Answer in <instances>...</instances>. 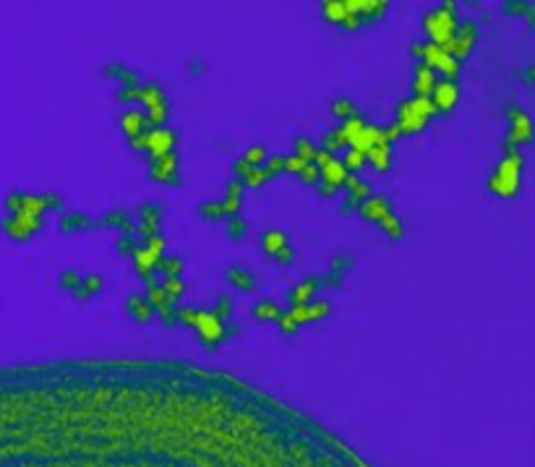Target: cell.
I'll list each match as a JSON object with an SVG mask.
<instances>
[{
	"label": "cell",
	"instance_id": "obj_1",
	"mask_svg": "<svg viewBox=\"0 0 535 467\" xmlns=\"http://www.w3.org/2000/svg\"><path fill=\"white\" fill-rule=\"evenodd\" d=\"M78 449V446H76ZM0 467H207L188 459H168L136 452H104V449H78L47 444V436L21 423L19 413H8L0 402Z\"/></svg>",
	"mask_w": 535,
	"mask_h": 467
},
{
	"label": "cell",
	"instance_id": "obj_2",
	"mask_svg": "<svg viewBox=\"0 0 535 467\" xmlns=\"http://www.w3.org/2000/svg\"><path fill=\"white\" fill-rule=\"evenodd\" d=\"M522 168H525V159H522L520 152H507L499 159V165L488 178V191L499 198L517 196L522 185Z\"/></svg>",
	"mask_w": 535,
	"mask_h": 467
},
{
	"label": "cell",
	"instance_id": "obj_3",
	"mask_svg": "<svg viewBox=\"0 0 535 467\" xmlns=\"http://www.w3.org/2000/svg\"><path fill=\"white\" fill-rule=\"evenodd\" d=\"M455 8L452 3H446L442 8H436V11H429L423 16V32H426V37H429L431 45H446L452 34L457 32V16H455Z\"/></svg>",
	"mask_w": 535,
	"mask_h": 467
},
{
	"label": "cell",
	"instance_id": "obj_4",
	"mask_svg": "<svg viewBox=\"0 0 535 467\" xmlns=\"http://www.w3.org/2000/svg\"><path fill=\"white\" fill-rule=\"evenodd\" d=\"M507 123L509 128H507V139H504L507 152H520L522 146L533 144V136H535L533 117L527 115L522 107H517V104L507 107Z\"/></svg>",
	"mask_w": 535,
	"mask_h": 467
},
{
	"label": "cell",
	"instance_id": "obj_5",
	"mask_svg": "<svg viewBox=\"0 0 535 467\" xmlns=\"http://www.w3.org/2000/svg\"><path fill=\"white\" fill-rule=\"evenodd\" d=\"M410 52L416 55L418 60H423V65L431 68L433 73H444L446 81H457V76H459V63H457L452 55H446L439 45L423 42V45H413Z\"/></svg>",
	"mask_w": 535,
	"mask_h": 467
},
{
	"label": "cell",
	"instance_id": "obj_6",
	"mask_svg": "<svg viewBox=\"0 0 535 467\" xmlns=\"http://www.w3.org/2000/svg\"><path fill=\"white\" fill-rule=\"evenodd\" d=\"M162 253H165V240H162L159 235L146 238V243H144L141 248H136V251H133V266H136V272L149 280L152 272L159 266Z\"/></svg>",
	"mask_w": 535,
	"mask_h": 467
},
{
	"label": "cell",
	"instance_id": "obj_7",
	"mask_svg": "<svg viewBox=\"0 0 535 467\" xmlns=\"http://www.w3.org/2000/svg\"><path fill=\"white\" fill-rule=\"evenodd\" d=\"M475 42H478V26L473 24V21H465V24H457V32L452 34V39L442 45V50L446 55H452L457 63L459 60H465L473 47H475Z\"/></svg>",
	"mask_w": 535,
	"mask_h": 467
},
{
	"label": "cell",
	"instance_id": "obj_8",
	"mask_svg": "<svg viewBox=\"0 0 535 467\" xmlns=\"http://www.w3.org/2000/svg\"><path fill=\"white\" fill-rule=\"evenodd\" d=\"M194 329L198 339L209 345V348H214V345H220L222 337H225V324H222L220 319L214 316L212 311H198L196 313V321H194Z\"/></svg>",
	"mask_w": 535,
	"mask_h": 467
},
{
	"label": "cell",
	"instance_id": "obj_9",
	"mask_svg": "<svg viewBox=\"0 0 535 467\" xmlns=\"http://www.w3.org/2000/svg\"><path fill=\"white\" fill-rule=\"evenodd\" d=\"M175 130L170 128H155L146 133V152L159 159V157L165 155H172V146H175Z\"/></svg>",
	"mask_w": 535,
	"mask_h": 467
},
{
	"label": "cell",
	"instance_id": "obj_10",
	"mask_svg": "<svg viewBox=\"0 0 535 467\" xmlns=\"http://www.w3.org/2000/svg\"><path fill=\"white\" fill-rule=\"evenodd\" d=\"M431 102L433 107L439 110V113H449L457 102H459V87H457V81H436V87H433V94H431Z\"/></svg>",
	"mask_w": 535,
	"mask_h": 467
},
{
	"label": "cell",
	"instance_id": "obj_11",
	"mask_svg": "<svg viewBox=\"0 0 535 467\" xmlns=\"http://www.w3.org/2000/svg\"><path fill=\"white\" fill-rule=\"evenodd\" d=\"M329 303H321V300H311V303H306V306H293L290 308V316H293V321L298 326L303 324H313V321H321L324 316H329Z\"/></svg>",
	"mask_w": 535,
	"mask_h": 467
},
{
	"label": "cell",
	"instance_id": "obj_12",
	"mask_svg": "<svg viewBox=\"0 0 535 467\" xmlns=\"http://www.w3.org/2000/svg\"><path fill=\"white\" fill-rule=\"evenodd\" d=\"M389 212H391V207L387 204V198H381V196H368L365 201L358 204V214H361L365 222H374V225H381V220H384Z\"/></svg>",
	"mask_w": 535,
	"mask_h": 467
},
{
	"label": "cell",
	"instance_id": "obj_13",
	"mask_svg": "<svg viewBox=\"0 0 535 467\" xmlns=\"http://www.w3.org/2000/svg\"><path fill=\"white\" fill-rule=\"evenodd\" d=\"M426 123H429V117L418 115L416 110H413V104H410V100H405L397 107V126L402 128V133H418V130L426 128Z\"/></svg>",
	"mask_w": 535,
	"mask_h": 467
},
{
	"label": "cell",
	"instance_id": "obj_14",
	"mask_svg": "<svg viewBox=\"0 0 535 467\" xmlns=\"http://www.w3.org/2000/svg\"><path fill=\"white\" fill-rule=\"evenodd\" d=\"M149 175H152L157 183H178V157L165 155V157H159V159H155Z\"/></svg>",
	"mask_w": 535,
	"mask_h": 467
},
{
	"label": "cell",
	"instance_id": "obj_15",
	"mask_svg": "<svg viewBox=\"0 0 535 467\" xmlns=\"http://www.w3.org/2000/svg\"><path fill=\"white\" fill-rule=\"evenodd\" d=\"M126 311L130 313V319H133V321L146 324V321L152 319L155 308H152V303L144 298V295H130V298L126 300Z\"/></svg>",
	"mask_w": 535,
	"mask_h": 467
},
{
	"label": "cell",
	"instance_id": "obj_16",
	"mask_svg": "<svg viewBox=\"0 0 535 467\" xmlns=\"http://www.w3.org/2000/svg\"><path fill=\"white\" fill-rule=\"evenodd\" d=\"M433 87H436V73L426 68V65H420L416 71V76H413V91H416V97H429L433 94Z\"/></svg>",
	"mask_w": 535,
	"mask_h": 467
},
{
	"label": "cell",
	"instance_id": "obj_17",
	"mask_svg": "<svg viewBox=\"0 0 535 467\" xmlns=\"http://www.w3.org/2000/svg\"><path fill=\"white\" fill-rule=\"evenodd\" d=\"M144 128H146V115H141V110H128L126 115L120 117V130L130 139H136V136H141Z\"/></svg>",
	"mask_w": 535,
	"mask_h": 467
},
{
	"label": "cell",
	"instance_id": "obj_18",
	"mask_svg": "<svg viewBox=\"0 0 535 467\" xmlns=\"http://www.w3.org/2000/svg\"><path fill=\"white\" fill-rule=\"evenodd\" d=\"M321 172V181L319 183H326V185H332V188H339V185H345V181H348V170H345V165L339 162V159H332L329 165H324V168L319 170Z\"/></svg>",
	"mask_w": 535,
	"mask_h": 467
},
{
	"label": "cell",
	"instance_id": "obj_19",
	"mask_svg": "<svg viewBox=\"0 0 535 467\" xmlns=\"http://www.w3.org/2000/svg\"><path fill=\"white\" fill-rule=\"evenodd\" d=\"M39 227H42L39 217H29V214H16L11 220V225H8L13 238H26V235L37 233Z\"/></svg>",
	"mask_w": 535,
	"mask_h": 467
},
{
	"label": "cell",
	"instance_id": "obj_20",
	"mask_svg": "<svg viewBox=\"0 0 535 467\" xmlns=\"http://www.w3.org/2000/svg\"><path fill=\"white\" fill-rule=\"evenodd\" d=\"M365 162H371V168L384 172V170L391 168V146L381 144V146H374L368 155H365Z\"/></svg>",
	"mask_w": 535,
	"mask_h": 467
},
{
	"label": "cell",
	"instance_id": "obj_21",
	"mask_svg": "<svg viewBox=\"0 0 535 467\" xmlns=\"http://www.w3.org/2000/svg\"><path fill=\"white\" fill-rule=\"evenodd\" d=\"M316 290H319V280H306V282H300V285L290 293L293 306H306V303H311L313 295H316Z\"/></svg>",
	"mask_w": 535,
	"mask_h": 467
},
{
	"label": "cell",
	"instance_id": "obj_22",
	"mask_svg": "<svg viewBox=\"0 0 535 467\" xmlns=\"http://www.w3.org/2000/svg\"><path fill=\"white\" fill-rule=\"evenodd\" d=\"M157 227H159V209L157 207H144L141 209V222H139V233L146 235V238H152L157 233Z\"/></svg>",
	"mask_w": 535,
	"mask_h": 467
},
{
	"label": "cell",
	"instance_id": "obj_23",
	"mask_svg": "<svg viewBox=\"0 0 535 467\" xmlns=\"http://www.w3.org/2000/svg\"><path fill=\"white\" fill-rule=\"evenodd\" d=\"M240 194H243V185L238 181H233L227 185V194H225V201H222L227 217H235V214H238V209H240Z\"/></svg>",
	"mask_w": 535,
	"mask_h": 467
},
{
	"label": "cell",
	"instance_id": "obj_24",
	"mask_svg": "<svg viewBox=\"0 0 535 467\" xmlns=\"http://www.w3.org/2000/svg\"><path fill=\"white\" fill-rule=\"evenodd\" d=\"M285 246H287V235L280 233V230H266V233L261 235V248H264L266 253H272V256Z\"/></svg>",
	"mask_w": 535,
	"mask_h": 467
},
{
	"label": "cell",
	"instance_id": "obj_25",
	"mask_svg": "<svg viewBox=\"0 0 535 467\" xmlns=\"http://www.w3.org/2000/svg\"><path fill=\"white\" fill-rule=\"evenodd\" d=\"M227 280L233 282L238 290H253V274L251 272H243L240 266H233V269H227Z\"/></svg>",
	"mask_w": 535,
	"mask_h": 467
},
{
	"label": "cell",
	"instance_id": "obj_26",
	"mask_svg": "<svg viewBox=\"0 0 535 467\" xmlns=\"http://www.w3.org/2000/svg\"><path fill=\"white\" fill-rule=\"evenodd\" d=\"M345 188L350 191V198H355L358 204H361V201H365V198L371 196V188H368V185H365V183L361 181V178H355V175H348V181H345Z\"/></svg>",
	"mask_w": 535,
	"mask_h": 467
},
{
	"label": "cell",
	"instance_id": "obj_27",
	"mask_svg": "<svg viewBox=\"0 0 535 467\" xmlns=\"http://www.w3.org/2000/svg\"><path fill=\"white\" fill-rule=\"evenodd\" d=\"M321 13H324L326 21H332V24H339L348 19V8H345V3H324L321 5Z\"/></svg>",
	"mask_w": 535,
	"mask_h": 467
},
{
	"label": "cell",
	"instance_id": "obj_28",
	"mask_svg": "<svg viewBox=\"0 0 535 467\" xmlns=\"http://www.w3.org/2000/svg\"><path fill=\"white\" fill-rule=\"evenodd\" d=\"M332 113L345 123V120H350V117H361L358 115V107L350 102V100H345V97H339V100H334L332 102Z\"/></svg>",
	"mask_w": 535,
	"mask_h": 467
},
{
	"label": "cell",
	"instance_id": "obj_29",
	"mask_svg": "<svg viewBox=\"0 0 535 467\" xmlns=\"http://www.w3.org/2000/svg\"><path fill=\"white\" fill-rule=\"evenodd\" d=\"M139 91H141L139 102L146 104V110H149V107H155V104L168 102V100H165V91L159 89V87H139Z\"/></svg>",
	"mask_w": 535,
	"mask_h": 467
},
{
	"label": "cell",
	"instance_id": "obj_30",
	"mask_svg": "<svg viewBox=\"0 0 535 467\" xmlns=\"http://www.w3.org/2000/svg\"><path fill=\"white\" fill-rule=\"evenodd\" d=\"M316 152H319V149H316V144L308 141L306 136H300V139H295V152H293V155L300 157L303 162H308V165H313V159H316Z\"/></svg>",
	"mask_w": 535,
	"mask_h": 467
},
{
	"label": "cell",
	"instance_id": "obj_31",
	"mask_svg": "<svg viewBox=\"0 0 535 467\" xmlns=\"http://www.w3.org/2000/svg\"><path fill=\"white\" fill-rule=\"evenodd\" d=\"M253 316H256V321H277L280 319V308H277V303L261 300V303H256V308H253Z\"/></svg>",
	"mask_w": 535,
	"mask_h": 467
},
{
	"label": "cell",
	"instance_id": "obj_32",
	"mask_svg": "<svg viewBox=\"0 0 535 467\" xmlns=\"http://www.w3.org/2000/svg\"><path fill=\"white\" fill-rule=\"evenodd\" d=\"M246 165H251V168H261V165H266V159H269V155H266V149L264 146H251V149H246V155L240 157Z\"/></svg>",
	"mask_w": 535,
	"mask_h": 467
},
{
	"label": "cell",
	"instance_id": "obj_33",
	"mask_svg": "<svg viewBox=\"0 0 535 467\" xmlns=\"http://www.w3.org/2000/svg\"><path fill=\"white\" fill-rule=\"evenodd\" d=\"M266 181H272V178L266 175V170H264V168H251V170H248L246 178L240 181V185H243V188H259L261 183H266Z\"/></svg>",
	"mask_w": 535,
	"mask_h": 467
},
{
	"label": "cell",
	"instance_id": "obj_34",
	"mask_svg": "<svg viewBox=\"0 0 535 467\" xmlns=\"http://www.w3.org/2000/svg\"><path fill=\"white\" fill-rule=\"evenodd\" d=\"M198 214L204 217V220H225L227 214H225V207H222V201H212V204H204V207H198Z\"/></svg>",
	"mask_w": 535,
	"mask_h": 467
},
{
	"label": "cell",
	"instance_id": "obj_35",
	"mask_svg": "<svg viewBox=\"0 0 535 467\" xmlns=\"http://www.w3.org/2000/svg\"><path fill=\"white\" fill-rule=\"evenodd\" d=\"M97 290H102V280L100 277H87V280H81V287L76 290V298H89Z\"/></svg>",
	"mask_w": 535,
	"mask_h": 467
},
{
	"label": "cell",
	"instance_id": "obj_36",
	"mask_svg": "<svg viewBox=\"0 0 535 467\" xmlns=\"http://www.w3.org/2000/svg\"><path fill=\"white\" fill-rule=\"evenodd\" d=\"M363 126H365V123L361 120V117H350V120H345V123H342V128H339V130H342V136L348 139V146H350L352 139H355V136L363 130Z\"/></svg>",
	"mask_w": 535,
	"mask_h": 467
},
{
	"label": "cell",
	"instance_id": "obj_37",
	"mask_svg": "<svg viewBox=\"0 0 535 467\" xmlns=\"http://www.w3.org/2000/svg\"><path fill=\"white\" fill-rule=\"evenodd\" d=\"M410 104H413V110H416L418 115H423V117H431V115H436V113H439L429 97H413Z\"/></svg>",
	"mask_w": 535,
	"mask_h": 467
},
{
	"label": "cell",
	"instance_id": "obj_38",
	"mask_svg": "<svg viewBox=\"0 0 535 467\" xmlns=\"http://www.w3.org/2000/svg\"><path fill=\"white\" fill-rule=\"evenodd\" d=\"M342 165H345V170L352 175L355 170H361L365 165V155L355 152V149H348V155H345V159H342Z\"/></svg>",
	"mask_w": 535,
	"mask_h": 467
},
{
	"label": "cell",
	"instance_id": "obj_39",
	"mask_svg": "<svg viewBox=\"0 0 535 467\" xmlns=\"http://www.w3.org/2000/svg\"><path fill=\"white\" fill-rule=\"evenodd\" d=\"M104 225H110V227H120V230H133V222L128 220V214H126V212H113V214H107V217H104Z\"/></svg>",
	"mask_w": 535,
	"mask_h": 467
},
{
	"label": "cell",
	"instance_id": "obj_40",
	"mask_svg": "<svg viewBox=\"0 0 535 467\" xmlns=\"http://www.w3.org/2000/svg\"><path fill=\"white\" fill-rule=\"evenodd\" d=\"M324 144H326V149L334 155V149H342V146H348V139L342 136V130L334 128V130H329L324 136Z\"/></svg>",
	"mask_w": 535,
	"mask_h": 467
},
{
	"label": "cell",
	"instance_id": "obj_41",
	"mask_svg": "<svg viewBox=\"0 0 535 467\" xmlns=\"http://www.w3.org/2000/svg\"><path fill=\"white\" fill-rule=\"evenodd\" d=\"M162 290L168 293V298H170V300H175V298H181L185 287H183V282L178 280V277H165V282H162Z\"/></svg>",
	"mask_w": 535,
	"mask_h": 467
},
{
	"label": "cell",
	"instance_id": "obj_42",
	"mask_svg": "<svg viewBox=\"0 0 535 467\" xmlns=\"http://www.w3.org/2000/svg\"><path fill=\"white\" fill-rule=\"evenodd\" d=\"M159 269L165 272V277H178L183 272V261L175 259V256H168V259L159 261Z\"/></svg>",
	"mask_w": 535,
	"mask_h": 467
},
{
	"label": "cell",
	"instance_id": "obj_43",
	"mask_svg": "<svg viewBox=\"0 0 535 467\" xmlns=\"http://www.w3.org/2000/svg\"><path fill=\"white\" fill-rule=\"evenodd\" d=\"M89 225L91 222H87L84 214H68V217L63 220V230L65 233H71V230H76V227L78 230H84V227H89Z\"/></svg>",
	"mask_w": 535,
	"mask_h": 467
},
{
	"label": "cell",
	"instance_id": "obj_44",
	"mask_svg": "<svg viewBox=\"0 0 535 467\" xmlns=\"http://www.w3.org/2000/svg\"><path fill=\"white\" fill-rule=\"evenodd\" d=\"M212 313H214L222 324H225V321L233 316V303H230V298H220V300H217V308H214Z\"/></svg>",
	"mask_w": 535,
	"mask_h": 467
},
{
	"label": "cell",
	"instance_id": "obj_45",
	"mask_svg": "<svg viewBox=\"0 0 535 467\" xmlns=\"http://www.w3.org/2000/svg\"><path fill=\"white\" fill-rule=\"evenodd\" d=\"M264 170H266V175H269V178L280 175V172L285 170V157H269V159H266V165H264Z\"/></svg>",
	"mask_w": 535,
	"mask_h": 467
},
{
	"label": "cell",
	"instance_id": "obj_46",
	"mask_svg": "<svg viewBox=\"0 0 535 467\" xmlns=\"http://www.w3.org/2000/svg\"><path fill=\"white\" fill-rule=\"evenodd\" d=\"M298 178L303 183H311V185H316V183L321 181V172H319V168H316V165H306V168L300 170Z\"/></svg>",
	"mask_w": 535,
	"mask_h": 467
},
{
	"label": "cell",
	"instance_id": "obj_47",
	"mask_svg": "<svg viewBox=\"0 0 535 467\" xmlns=\"http://www.w3.org/2000/svg\"><path fill=\"white\" fill-rule=\"evenodd\" d=\"M146 117H149L152 123H165V117H168V102L149 107V110H146Z\"/></svg>",
	"mask_w": 535,
	"mask_h": 467
},
{
	"label": "cell",
	"instance_id": "obj_48",
	"mask_svg": "<svg viewBox=\"0 0 535 467\" xmlns=\"http://www.w3.org/2000/svg\"><path fill=\"white\" fill-rule=\"evenodd\" d=\"M308 162H303L300 157H295V155H290V157H285V170L287 172H293V175H300V170L306 168Z\"/></svg>",
	"mask_w": 535,
	"mask_h": 467
},
{
	"label": "cell",
	"instance_id": "obj_49",
	"mask_svg": "<svg viewBox=\"0 0 535 467\" xmlns=\"http://www.w3.org/2000/svg\"><path fill=\"white\" fill-rule=\"evenodd\" d=\"M60 285L68 287V290H73V293H76L78 287H81V277H78L76 272H63V277H60Z\"/></svg>",
	"mask_w": 535,
	"mask_h": 467
},
{
	"label": "cell",
	"instance_id": "obj_50",
	"mask_svg": "<svg viewBox=\"0 0 535 467\" xmlns=\"http://www.w3.org/2000/svg\"><path fill=\"white\" fill-rule=\"evenodd\" d=\"M381 130H384V141L389 144V146H391V144H397L405 136L402 128H400L397 123H394V126H389V128H381Z\"/></svg>",
	"mask_w": 535,
	"mask_h": 467
},
{
	"label": "cell",
	"instance_id": "obj_51",
	"mask_svg": "<svg viewBox=\"0 0 535 467\" xmlns=\"http://www.w3.org/2000/svg\"><path fill=\"white\" fill-rule=\"evenodd\" d=\"M227 233H230V238H233V240H238L240 235L246 233V225L238 220V217H230V222H227Z\"/></svg>",
	"mask_w": 535,
	"mask_h": 467
},
{
	"label": "cell",
	"instance_id": "obj_52",
	"mask_svg": "<svg viewBox=\"0 0 535 467\" xmlns=\"http://www.w3.org/2000/svg\"><path fill=\"white\" fill-rule=\"evenodd\" d=\"M123 102H139V97H141V91H139V87H126V89L117 94Z\"/></svg>",
	"mask_w": 535,
	"mask_h": 467
},
{
	"label": "cell",
	"instance_id": "obj_53",
	"mask_svg": "<svg viewBox=\"0 0 535 467\" xmlns=\"http://www.w3.org/2000/svg\"><path fill=\"white\" fill-rule=\"evenodd\" d=\"M332 159H334V155H332L329 149H319V152H316V159H313V165H316V168L321 170V168H324V165H329Z\"/></svg>",
	"mask_w": 535,
	"mask_h": 467
},
{
	"label": "cell",
	"instance_id": "obj_54",
	"mask_svg": "<svg viewBox=\"0 0 535 467\" xmlns=\"http://www.w3.org/2000/svg\"><path fill=\"white\" fill-rule=\"evenodd\" d=\"M274 259H277V264H282V266L290 264V261H293V248H290V243H287L285 248H280V251L274 253Z\"/></svg>",
	"mask_w": 535,
	"mask_h": 467
},
{
	"label": "cell",
	"instance_id": "obj_55",
	"mask_svg": "<svg viewBox=\"0 0 535 467\" xmlns=\"http://www.w3.org/2000/svg\"><path fill=\"white\" fill-rule=\"evenodd\" d=\"M522 78H525L527 84H535V63H533V65H527V68H525V73H522Z\"/></svg>",
	"mask_w": 535,
	"mask_h": 467
},
{
	"label": "cell",
	"instance_id": "obj_56",
	"mask_svg": "<svg viewBox=\"0 0 535 467\" xmlns=\"http://www.w3.org/2000/svg\"><path fill=\"white\" fill-rule=\"evenodd\" d=\"M319 194H321V196H334V194H337V188H332V185H326V183H319Z\"/></svg>",
	"mask_w": 535,
	"mask_h": 467
}]
</instances>
